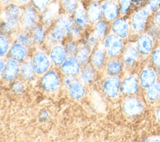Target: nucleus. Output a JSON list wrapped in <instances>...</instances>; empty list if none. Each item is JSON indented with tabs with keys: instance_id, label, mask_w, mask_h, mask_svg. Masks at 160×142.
Segmentation results:
<instances>
[{
	"instance_id": "nucleus-1",
	"label": "nucleus",
	"mask_w": 160,
	"mask_h": 142,
	"mask_svg": "<svg viewBox=\"0 0 160 142\" xmlns=\"http://www.w3.org/2000/svg\"><path fill=\"white\" fill-rule=\"evenodd\" d=\"M73 21L71 19L66 16H61L49 32L48 41L51 44L60 42L67 34L70 33Z\"/></svg>"
},
{
	"instance_id": "nucleus-2",
	"label": "nucleus",
	"mask_w": 160,
	"mask_h": 142,
	"mask_svg": "<svg viewBox=\"0 0 160 142\" xmlns=\"http://www.w3.org/2000/svg\"><path fill=\"white\" fill-rule=\"evenodd\" d=\"M149 14L148 8H141L137 10L131 18V26L136 33H141L145 28Z\"/></svg>"
},
{
	"instance_id": "nucleus-3",
	"label": "nucleus",
	"mask_w": 160,
	"mask_h": 142,
	"mask_svg": "<svg viewBox=\"0 0 160 142\" xmlns=\"http://www.w3.org/2000/svg\"><path fill=\"white\" fill-rule=\"evenodd\" d=\"M104 47L108 54L114 57L118 55L122 51L123 43L120 37L112 34L106 38Z\"/></svg>"
},
{
	"instance_id": "nucleus-4",
	"label": "nucleus",
	"mask_w": 160,
	"mask_h": 142,
	"mask_svg": "<svg viewBox=\"0 0 160 142\" xmlns=\"http://www.w3.org/2000/svg\"><path fill=\"white\" fill-rule=\"evenodd\" d=\"M139 59V52L137 45L134 43L129 44L125 48L123 54V61L127 68L133 67Z\"/></svg>"
},
{
	"instance_id": "nucleus-5",
	"label": "nucleus",
	"mask_w": 160,
	"mask_h": 142,
	"mask_svg": "<svg viewBox=\"0 0 160 142\" xmlns=\"http://www.w3.org/2000/svg\"><path fill=\"white\" fill-rule=\"evenodd\" d=\"M20 16V10L15 4L9 5L2 14L4 22L12 29L17 26Z\"/></svg>"
},
{
	"instance_id": "nucleus-6",
	"label": "nucleus",
	"mask_w": 160,
	"mask_h": 142,
	"mask_svg": "<svg viewBox=\"0 0 160 142\" xmlns=\"http://www.w3.org/2000/svg\"><path fill=\"white\" fill-rule=\"evenodd\" d=\"M32 65L36 73L38 74H43L49 68L50 61L45 54L39 52L34 55Z\"/></svg>"
},
{
	"instance_id": "nucleus-7",
	"label": "nucleus",
	"mask_w": 160,
	"mask_h": 142,
	"mask_svg": "<svg viewBox=\"0 0 160 142\" xmlns=\"http://www.w3.org/2000/svg\"><path fill=\"white\" fill-rule=\"evenodd\" d=\"M123 108L125 113L128 115L136 116L142 111L143 106L138 99L134 97H128L124 101Z\"/></svg>"
},
{
	"instance_id": "nucleus-8",
	"label": "nucleus",
	"mask_w": 160,
	"mask_h": 142,
	"mask_svg": "<svg viewBox=\"0 0 160 142\" xmlns=\"http://www.w3.org/2000/svg\"><path fill=\"white\" fill-rule=\"evenodd\" d=\"M37 21L36 11L32 8L29 7L26 9L21 19V25L22 29L26 31L31 30L35 28Z\"/></svg>"
},
{
	"instance_id": "nucleus-9",
	"label": "nucleus",
	"mask_w": 160,
	"mask_h": 142,
	"mask_svg": "<svg viewBox=\"0 0 160 142\" xmlns=\"http://www.w3.org/2000/svg\"><path fill=\"white\" fill-rule=\"evenodd\" d=\"M136 45L140 54L148 55L153 48L154 39L148 33L142 34L138 38Z\"/></svg>"
},
{
	"instance_id": "nucleus-10",
	"label": "nucleus",
	"mask_w": 160,
	"mask_h": 142,
	"mask_svg": "<svg viewBox=\"0 0 160 142\" xmlns=\"http://www.w3.org/2000/svg\"><path fill=\"white\" fill-rule=\"evenodd\" d=\"M119 86V79L116 77L111 76L105 81L103 85V89L107 95L110 97H115L118 95Z\"/></svg>"
},
{
	"instance_id": "nucleus-11",
	"label": "nucleus",
	"mask_w": 160,
	"mask_h": 142,
	"mask_svg": "<svg viewBox=\"0 0 160 142\" xmlns=\"http://www.w3.org/2000/svg\"><path fill=\"white\" fill-rule=\"evenodd\" d=\"M43 88L48 91H55L59 85V80L58 75L53 71H50L45 74L42 80Z\"/></svg>"
},
{
	"instance_id": "nucleus-12",
	"label": "nucleus",
	"mask_w": 160,
	"mask_h": 142,
	"mask_svg": "<svg viewBox=\"0 0 160 142\" xmlns=\"http://www.w3.org/2000/svg\"><path fill=\"white\" fill-rule=\"evenodd\" d=\"M77 58H68L62 65V71L68 76H73L78 74L80 70V64Z\"/></svg>"
},
{
	"instance_id": "nucleus-13",
	"label": "nucleus",
	"mask_w": 160,
	"mask_h": 142,
	"mask_svg": "<svg viewBox=\"0 0 160 142\" xmlns=\"http://www.w3.org/2000/svg\"><path fill=\"white\" fill-rule=\"evenodd\" d=\"M112 29L116 35L120 38H124L129 34V25L126 19L121 18L114 21Z\"/></svg>"
},
{
	"instance_id": "nucleus-14",
	"label": "nucleus",
	"mask_w": 160,
	"mask_h": 142,
	"mask_svg": "<svg viewBox=\"0 0 160 142\" xmlns=\"http://www.w3.org/2000/svg\"><path fill=\"white\" fill-rule=\"evenodd\" d=\"M156 82V74L152 68H146L142 70L140 75L141 85L148 88Z\"/></svg>"
},
{
	"instance_id": "nucleus-15",
	"label": "nucleus",
	"mask_w": 160,
	"mask_h": 142,
	"mask_svg": "<svg viewBox=\"0 0 160 142\" xmlns=\"http://www.w3.org/2000/svg\"><path fill=\"white\" fill-rule=\"evenodd\" d=\"M101 9L104 18L108 20H114L119 14L118 6L112 2H106L102 4Z\"/></svg>"
},
{
	"instance_id": "nucleus-16",
	"label": "nucleus",
	"mask_w": 160,
	"mask_h": 142,
	"mask_svg": "<svg viewBox=\"0 0 160 142\" xmlns=\"http://www.w3.org/2000/svg\"><path fill=\"white\" fill-rule=\"evenodd\" d=\"M19 72V65L15 59H9L8 61L5 69L3 71V76L6 81L12 80Z\"/></svg>"
},
{
	"instance_id": "nucleus-17",
	"label": "nucleus",
	"mask_w": 160,
	"mask_h": 142,
	"mask_svg": "<svg viewBox=\"0 0 160 142\" xmlns=\"http://www.w3.org/2000/svg\"><path fill=\"white\" fill-rule=\"evenodd\" d=\"M138 90V82L134 76H129L125 79L121 87V91L123 93L128 94H134Z\"/></svg>"
},
{
	"instance_id": "nucleus-18",
	"label": "nucleus",
	"mask_w": 160,
	"mask_h": 142,
	"mask_svg": "<svg viewBox=\"0 0 160 142\" xmlns=\"http://www.w3.org/2000/svg\"><path fill=\"white\" fill-rule=\"evenodd\" d=\"M67 51L61 46H55L51 52V59L56 65H60L64 63L66 57Z\"/></svg>"
},
{
	"instance_id": "nucleus-19",
	"label": "nucleus",
	"mask_w": 160,
	"mask_h": 142,
	"mask_svg": "<svg viewBox=\"0 0 160 142\" xmlns=\"http://www.w3.org/2000/svg\"><path fill=\"white\" fill-rule=\"evenodd\" d=\"M59 11V6L56 3H52L44 11L42 19L44 24L50 26L56 19Z\"/></svg>"
},
{
	"instance_id": "nucleus-20",
	"label": "nucleus",
	"mask_w": 160,
	"mask_h": 142,
	"mask_svg": "<svg viewBox=\"0 0 160 142\" xmlns=\"http://www.w3.org/2000/svg\"><path fill=\"white\" fill-rule=\"evenodd\" d=\"M104 49L105 47L99 46L92 56V63L96 68L99 69H101L105 63L106 54Z\"/></svg>"
},
{
	"instance_id": "nucleus-21",
	"label": "nucleus",
	"mask_w": 160,
	"mask_h": 142,
	"mask_svg": "<svg viewBox=\"0 0 160 142\" xmlns=\"http://www.w3.org/2000/svg\"><path fill=\"white\" fill-rule=\"evenodd\" d=\"M26 54L27 49L25 46L20 43L14 44L10 50L11 56L14 59L19 61H22L25 58Z\"/></svg>"
},
{
	"instance_id": "nucleus-22",
	"label": "nucleus",
	"mask_w": 160,
	"mask_h": 142,
	"mask_svg": "<svg viewBox=\"0 0 160 142\" xmlns=\"http://www.w3.org/2000/svg\"><path fill=\"white\" fill-rule=\"evenodd\" d=\"M68 89L70 96L74 99H79L82 97L85 93L82 84L77 81H73L68 86Z\"/></svg>"
},
{
	"instance_id": "nucleus-23",
	"label": "nucleus",
	"mask_w": 160,
	"mask_h": 142,
	"mask_svg": "<svg viewBox=\"0 0 160 142\" xmlns=\"http://www.w3.org/2000/svg\"><path fill=\"white\" fill-rule=\"evenodd\" d=\"M102 9L99 4L96 3H91L88 9V17L89 20L92 23L98 21L101 18Z\"/></svg>"
},
{
	"instance_id": "nucleus-24",
	"label": "nucleus",
	"mask_w": 160,
	"mask_h": 142,
	"mask_svg": "<svg viewBox=\"0 0 160 142\" xmlns=\"http://www.w3.org/2000/svg\"><path fill=\"white\" fill-rule=\"evenodd\" d=\"M95 76V71L92 66L89 65L85 66L81 70L80 78L82 82L84 84L91 83Z\"/></svg>"
},
{
	"instance_id": "nucleus-25",
	"label": "nucleus",
	"mask_w": 160,
	"mask_h": 142,
	"mask_svg": "<svg viewBox=\"0 0 160 142\" xmlns=\"http://www.w3.org/2000/svg\"><path fill=\"white\" fill-rule=\"evenodd\" d=\"M88 14L86 13L82 8H77L75 12L74 19L79 28H84L86 27L88 22Z\"/></svg>"
},
{
	"instance_id": "nucleus-26",
	"label": "nucleus",
	"mask_w": 160,
	"mask_h": 142,
	"mask_svg": "<svg viewBox=\"0 0 160 142\" xmlns=\"http://www.w3.org/2000/svg\"><path fill=\"white\" fill-rule=\"evenodd\" d=\"M146 97L151 101H156L160 97V82H156L148 88Z\"/></svg>"
},
{
	"instance_id": "nucleus-27",
	"label": "nucleus",
	"mask_w": 160,
	"mask_h": 142,
	"mask_svg": "<svg viewBox=\"0 0 160 142\" xmlns=\"http://www.w3.org/2000/svg\"><path fill=\"white\" fill-rule=\"evenodd\" d=\"M32 64L29 62H24L21 67V73L22 76L26 79H32L35 74Z\"/></svg>"
},
{
	"instance_id": "nucleus-28",
	"label": "nucleus",
	"mask_w": 160,
	"mask_h": 142,
	"mask_svg": "<svg viewBox=\"0 0 160 142\" xmlns=\"http://www.w3.org/2000/svg\"><path fill=\"white\" fill-rule=\"evenodd\" d=\"M122 69V64L120 61L118 59L111 60L107 65L108 73L112 75L115 76L119 74Z\"/></svg>"
},
{
	"instance_id": "nucleus-29",
	"label": "nucleus",
	"mask_w": 160,
	"mask_h": 142,
	"mask_svg": "<svg viewBox=\"0 0 160 142\" xmlns=\"http://www.w3.org/2000/svg\"><path fill=\"white\" fill-rule=\"evenodd\" d=\"M90 48L89 46H83L78 50L76 58L82 64H86L88 61L90 55Z\"/></svg>"
},
{
	"instance_id": "nucleus-30",
	"label": "nucleus",
	"mask_w": 160,
	"mask_h": 142,
	"mask_svg": "<svg viewBox=\"0 0 160 142\" xmlns=\"http://www.w3.org/2000/svg\"><path fill=\"white\" fill-rule=\"evenodd\" d=\"M107 30H108L107 23L104 21H100L95 26L94 35L97 37V38H99V39L103 38L106 34Z\"/></svg>"
},
{
	"instance_id": "nucleus-31",
	"label": "nucleus",
	"mask_w": 160,
	"mask_h": 142,
	"mask_svg": "<svg viewBox=\"0 0 160 142\" xmlns=\"http://www.w3.org/2000/svg\"><path fill=\"white\" fill-rule=\"evenodd\" d=\"M45 37V33L43 28L41 27H38L34 28L33 34H32V39L34 42L36 43H41L44 39Z\"/></svg>"
},
{
	"instance_id": "nucleus-32",
	"label": "nucleus",
	"mask_w": 160,
	"mask_h": 142,
	"mask_svg": "<svg viewBox=\"0 0 160 142\" xmlns=\"http://www.w3.org/2000/svg\"><path fill=\"white\" fill-rule=\"evenodd\" d=\"M15 39L18 43H20L24 46H29L32 42L31 37L28 34L24 33L18 34Z\"/></svg>"
},
{
	"instance_id": "nucleus-33",
	"label": "nucleus",
	"mask_w": 160,
	"mask_h": 142,
	"mask_svg": "<svg viewBox=\"0 0 160 142\" xmlns=\"http://www.w3.org/2000/svg\"><path fill=\"white\" fill-rule=\"evenodd\" d=\"M9 47V42L6 36L1 35L0 37V54L4 56L8 51Z\"/></svg>"
},
{
	"instance_id": "nucleus-34",
	"label": "nucleus",
	"mask_w": 160,
	"mask_h": 142,
	"mask_svg": "<svg viewBox=\"0 0 160 142\" xmlns=\"http://www.w3.org/2000/svg\"><path fill=\"white\" fill-rule=\"evenodd\" d=\"M64 9L68 13H72L78 8V3L76 0H63Z\"/></svg>"
},
{
	"instance_id": "nucleus-35",
	"label": "nucleus",
	"mask_w": 160,
	"mask_h": 142,
	"mask_svg": "<svg viewBox=\"0 0 160 142\" xmlns=\"http://www.w3.org/2000/svg\"><path fill=\"white\" fill-rule=\"evenodd\" d=\"M132 5V0H120L119 9L122 15L126 14Z\"/></svg>"
},
{
	"instance_id": "nucleus-36",
	"label": "nucleus",
	"mask_w": 160,
	"mask_h": 142,
	"mask_svg": "<svg viewBox=\"0 0 160 142\" xmlns=\"http://www.w3.org/2000/svg\"><path fill=\"white\" fill-rule=\"evenodd\" d=\"M147 4L149 11L156 12L160 8V0H148Z\"/></svg>"
},
{
	"instance_id": "nucleus-37",
	"label": "nucleus",
	"mask_w": 160,
	"mask_h": 142,
	"mask_svg": "<svg viewBox=\"0 0 160 142\" xmlns=\"http://www.w3.org/2000/svg\"><path fill=\"white\" fill-rule=\"evenodd\" d=\"M152 61L155 66L160 69V48L154 50L152 54Z\"/></svg>"
},
{
	"instance_id": "nucleus-38",
	"label": "nucleus",
	"mask_w": 160,
	"mask_h": 142,
	"mask_svg": "<svg viewBox=\"0 0 160 142\" xmlns=\"http://www.w3.org/2000/svg\"><path fill=\"white\" fill-rule=\"evenodd\" d=\"M159 28L155 24V25H151L148 28V34H149L153 39H156L158 37L159 38L160 36V32H159Z\"/></svg>"
},
{
	"instance_id": "nucleus-39",
	"label": "nucleus",
	"mask_w": 160,
	"mask_h": 142,
	"mask_svg": "<svg viewBox=\"0 0 160 142\" xmlns=\"http://www.w3.org/2000/svg\"><path fill=\"white\" fill-rule=\"evenodd\" d=\"M51 0H32L33 4L38 10H43Z\"/></svg>"
},
{
	"instance_id": "nucleus-40",
	"label": "nucleus",
	"mask_w": 160,
	"mask_h": 142,
	"mask_svg": "<svg viewBox=\"0 0 160 142\" xmlns=\"http://www.w3.org/2000/svg\"><path fill=\"white\" fill-rule=\"evenodd\" d=\"M66 50L68 53L71 55L75 54L78 52V47L75 43L74 42H69L67 44Z\"/></svg>"
},
{
	"instance_id": "nucleus-41",
	"label": "nucleus",
	"mask_w": 160,
	"mask_h": 142,
	"mask_svg": "<svg viewBox=\"0 0 160 142\" xmlns=\"http://www.w3.org/2000/svg\"><path fill=\"white\" fill-rule=\"evenodd\" d=\"M97 37L94 35V36H90L88 39H87V44H88V46H89L90 48H93L96 43H97Z\"/></svg>"
},
{
	"instance_id": "nucleus-42",
	"label": "nucleus",
	"mask_w": 160,
	"mask_h": 142,
	"mask_svg": "<svg viewBox=\"0 0 160 142\" xmlns=\"http://www.w3.org/2000/svg\"><path fill=\"white\" fill-rule=\"evenodd\" d=\"M79 28L78 27H74L73 26L71 30V34L72 37L74 39H77L80 36V31H79Z\"/></svg>"
},
{
	"instance_id": "nucleus-43",
	"label": "nucleus",
	"mask_w": 160,
	"mask_h": 142,
	"mask_svg": "<svg viewBox=\"0 0 160 142\" xmlns=\"http://www.w3.org/2000/svg\"><path fill=\"white\" fill-rule=\"evenodd\" d=\"M12 89L17 93H21L22 89V86L21 83L16 82L13 84Z\"/></svg>"
},
{
	"instance_id": "nucleus-44",
	"label": "nucleus",
	"mask_w": 160,
	"mask_h": 142,
	"mask_svg": "<svg viewBox=\"0 0 160 142\" xmlns=\"http://www.w3.org/2000/svg\"><path fill=\"white\" fill-rule=\"evenodd\" d=\"M154 22L155 24L160 28V9H159L155 14Z\"/></svg>"
},
{
	"instance_id": "nucleus-45",
	"label": "nucleus",
	"mask_w": 160,
	"mask_h": 142,
	"mask_svg": "<svg viewBox=\"0 0 160 142\" xmlns=\"http://www.w3.org/2000/svg\"><path fill=\"white\" fill-rule=\"evenodd\" d=\"M73 81H74V80H73V79H72V76H68H68L64 79V83H65L66 85L69 86Z\"/></svg>"
},
{
	"instance_id": "nucleus-46",
	"label": "nucleus",
	"mask_w": 160,
	"mask_h": 142,
	"mask_svg": "<svg viewBox=\"0 0 160 142\" xmlns=\"http://www.w3.org/2000/svg\"><path fill=\"white\" fill-rule=\"evenodd\" d=\"M5 66H6V65H5L4 61H2V59H1V73H3V71L5 69Z\"/></svg>"
},
{
	"instance_id": "nucleus-47",
	"label": "nucleus",
	"mask_w": 160,
	"mask_h": 142,
	"mask_svg": "<svg viewBox=\"0 0 160 142\" xmlns=\"http://www.w3.org/2000/svg\"><path fill=\"white\" fill-rule=\"evenodd\" d=\"M156 118L158 121L160 123V109H158L156 111Z\"/></svg>"
},
{
	"instance_id": "nucleus-48",
	"label": "nucleus",
	"mask_w": 160,
	"mask_h": 142,
	"mask_svg": "<svg viewBox=\"0 0 160 142\" xmlns=\"http://www.w3.org/2000/svg\"><path fill=\"white\" fill-rule=\"evenodd\" d=\"M143 0H134V3L136 5H139V4H141Z\"/></svg>"
},
{
	"instance_id": "nucleus-49",
	"label": "nucleus",
	"mask_w": 160,
	"mask_h": 142,
	"mask_svg": "<svg viewBox=\"0 0 160 142\" xmlns=\"http://www.w3.org/2000/svg\"><path fill=\"white\" fill-rule=\"evenodd\" d=\"M18 2H19L20 3H22V4L26 3L27 2L29 1V0H18Z\"/></svg>"
},
{
	"instance_id": "nucleus-50",
	"label": "nucleus",
	"mask_w": 160,
	"mask_h": 142,
	"mask_svg": "<svg viewBox=\"0 0 160 142\" xmlns=\"http://www.w3.org/2000/svg\"><path fill=\"white\" fill-rule=\"evenodd\" d=\"M3 3H9L10 1H11L12 0H1Z\"/></svg>"
},
{
	"instance_id": "nucleus-51",
	"label": "nucleus",
	"mask_w": 160,
	"mask_h": 142,
	"mask_svg": "<svg viewBox=\"0 0 160 142\" xmlns=\"http://www.w3.org/2000/svg\"><path fill=\"white\" fill-rule=\"evenodd\" d=\"M108 1H113V0H107Z\"/></svg>"
},
{
	"instance_id": "nucleus-52",
	"label": "nucleus",
	"mask_w": 160,
	"mask_h": 142,
	"mask_svg": "<svg viewBox=\"0 0 160 142\" xmlns=\"http://www.w3.org/2000/svg\"><path fill=\"white\" fill-rule=\"evenodd\" d=\"M159 43H160V36H159Z\"/></svg>"
}]
</instances>
